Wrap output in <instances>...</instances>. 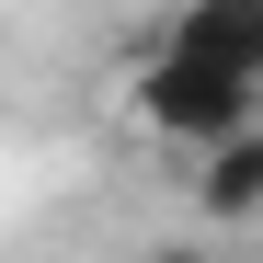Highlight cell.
Listing matches in <instances>:
<instances>
[{
    "label": "cell",
    "mask_w": 263,
    "mask_h": 263,
    "mask_svg": "<svg viewBox=\"0 0 263 263\" xmlns=\"http://www.w3.org/2000/svg\"><path fill=\"white\" fill-rule=\"evenodd\" d=\"M138 115H149V138H172L183 160H206V149H229V138L263 126V92H240V80H217V69H195V58L149 46V69H138Z\"/></svg>",
    "instance_id": "1"
},
{
    "label": "cell",
    "mask_w": 263,
    "mask_h": 263,
    "mask_svg": "<svg viewBox=\"0 0 263 263\" xmlns=\"http://www.w3.org/2000/svg\"><path fill=\"white\" fill-rule=\"evenodd\" d=\"M160 46L217 69V80H240V92H263V0H172Z\"/></svg>",
    "instance_id": "2"
},
{
    "label": "cell",
    "mask_w": 263,
    "mask_h": 263,
    "mask_svg": "<svg viewBox=\"0 0 263 263\" xmlns=\"http://www.w3.org/2000/svg\"><path fill=\"white\" fill-rule=\"evenodd\" d=\"M195 206L217 217V229H252V217H263V126L195 160Z\"/></svg>",
    "instance_id": "3"
},
{
    "label": "cell",
    "mask_w": 263,
    "mask_h": 263,
    "mask_svg": "<svg viewBox=\"0 0 263 263\" xmlns=\"http://www.w3.org/2000/svg\"><path fill=\"white\" fill-rule=\"evenodd\" d=\"M149 263H217V252H195V240H160V252H149Z\"/></svg>",
    "instance_id": "4"
}]
</instances>
